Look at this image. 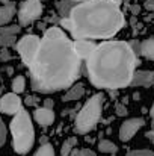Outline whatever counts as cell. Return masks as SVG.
Masks as SVG:
<instances>
[{"label": "cell", "instance_id": "cell-1", "mask_svg": "<svg viewBox=\"0 0 154 156\" xmlns=\"http://www.w3.org/2000/svg\"><path fill=\"white\" fill-rule=\"evenodd\" d=\"M29 74L33 91L44 94L68 90L76 83L82 74V59L63 29L53 26L44 32Z\"/></svg>", "mask_w": 154, "mask_h": 156}, {"label": "cell", "instance_id": "cell-2", "mask_svg": "<svg viewBox=\"0 0 154 156\" xmlns=\"http://www.w3.org/2000/svg\"><path fill=\"white\" fill-rule=\"evenodd\" d=\"M85 62L89 82L100 90L130 87L138 65L132 44L118 40H106L97 44Z\"/></svg>", "mask_w": 154, "mask_h": 156}, {"label": "cell", "instance_id": "cell-3", "mask_svg": "<svg viewBox=\"0 0 154 156\" xmlns=\"http://www.w3.org/2000/svg\"><path fill=\"white\" fill-rule=\"evenodd\" d=\"M70 34L74 40H112L125 24L119 5L113 0H85L70 14Z\"/></svg>", "mask_w": 154, "mask_h": 156}, {"label": "cell", "instance_id": "cell-4", "mask_svg": "<svg viewBox=\"0 0 154 156\" xmlns=\"http://www.w3.org/2000/svg\"><path fill=\"white\" fill-rule=\"evenodd\" d=\"M12 135V147L18 155H26L32 150L35 143V129L30 118V114L26 109H21L14 115L9 124Z\"/></svg>", "mask_w": 154, "mask_h": 156}, {"label": "cell", "instance_id": "cell-5", "mask_svg": "<svg viewBox=\"0 0 154 156\" xmlns=\"http://www.w3.org/2000/svg\"><path fill=\"white\" fill-rule=\"evenodd\" d=\"M103 112V96L101 94H95L92 96L86 103L83 105V108L79 111L77 117H76V132L80 135L89 133L100 121Z\"/></svg>", "mask_w": 154, "mask_h": 156}, {"label": "cell", "instance_id": "cell-6", "mask_svg": "<svg viewBox=\"0 0 154 156\" xmlns=\"http://www.w3.org/2000/svg\"><path fill=\"white\" fill-rule=\"evenodd\" d=\"M39 46H41V38L38 35H24L15 43V49L20 53L24 65L29 67L33 62L36 53L39 50Z\"/></svg>", "mask_w": 154, "mask_h": 156}, {"label": "cell", "instance_id": "cell-7", "mask_svg": "<svg viewBox=\"0 0 154 156\" xmlns=\"http://www.w3.org/2000/svg\"><path fill=\"white\" fill-rule=\"evenodd\" d=\"M43 14L41 0H24L18 8V21L20 26H29L38 20Z\"/></svg>", "mask_w": 154, "mask_h": 156}, {"label": "cell", "instance_id": "cell-8", "mask_svg": "<svg viewBox=\"0 0 154 156\" xmlns=\"http://www.w3.org/2000/svg\"><path fill=\"white\" fill-rule=\"evenodd\" d=\"M145 126V120L141 118V117H133V118H128L125 120L121 126H119V132H118V136L122 143H127L130 141L142 127Z\"/></svg>", "mask_w": 154, "mask_h": 156}, {"label": "cell", "instance_id": "cell-9", "mask_svg": "<svg viewBox=\"0 0 154 156\" xmlns=\"http://www.w3.org/2000/svg\"><path fill=\"white\" fill-rule=\"evenodd\" d=\"M23 109V102L17 93H8L0 97V112L6 115H15Z\"/></svg>", "mask_w": 154, "mask_h": 156}, {"label": "cell", "instance_id": "cell-10", "mask_svg": "<svg viewBox=\"0 0 154 156\" xmlns=\"http://www.w3.org/2000/svg\"><path fill=\"white\" fill-rule=\"evenodd\" d=\"M95 47L97 44L92 40H74V50L82 61H86L95 50Z\"/></svg>", "mask_w": 154, "mask_h": 156}, {"label": "cell", "instance_id": "cell-11", "mask_svg": "<svg viewBox=\"0 0 154 156\" xmlns=\"http://www.w3.org/2000/svg\"><path fill=\"white\" fill-rule=\"evenodd\" d=\"M33 118L39 126H51L54 123V112L51 108L43 106V108H36L33 111Z\"/></svg>", "mask_w": 154, "mask_h": 156}, {"label": "cell", "instance_id": "cell-12", "mask_svg": "<svg viewBox=\"0 0 154 156\" xmlns=\"http://www.w3.org/2000/svg\"><path fill=\"white\" fill-rule=\"evenodd\" d=\"M154 85V71L151 70H139L135 71L133 80H132V87H153Z\"/></svg>", "mask_w": 154, "mask_h": 156}, {"label": "cell", "instance_id": "cell-13", "mask_svg": "<svg viewBox=\"0 0 154 156\" xmlns=\"http://www.w3.org/2000/svg\"><path fill=\"white\" fill-rule=\"evenodd\" d=\"M15 15V5L14 3H6L0 6V26L9 24L12 17Z\"/></svg>", "mask_w": 154, "mask_h": 156}, {"label": "cell", "instance_id": "cell-14", "mask_svg": "<svg viewBox=\"0 0 154 156\" xmlns=\"http://www.w3.org/2000/svg\"><path fill=\"white\" fill-rule=\"evenodd\" d=\"M85 94V88L82 83H74L71 88H68V93L62 97L63 102H71V100H79Z\"/></svg>", "mask_w": 154, "mask_h": 156}, {"label": "cell", "instance_id": "cell-15", "mask_svg": "<svg viewBox=\"0 0 154 156\" xmlns=\"http://www.w3.org/2000/svg\"><path fill=\"white\" fill-rule=\"evenodd\" d=\"M141 55L148 61H154V38H147L141 43Z\"/></svg>", "mask_w": 154, "mask_h": 156}, {"label": "cell", "instance_id": "cell-16", "mask_svg": "<svg viewBox=\"0 0 154 156\" xmlns=\"http://www.w3.org/2000/svg\"><path fill=\"white\" fill-rule=\"evenodd\" d=\"M98 150H100L101 153L115 155V153L118 152V146H116L113 141H110V140H101V141L98 143Z\"/></svg>", "mask_w": 154, "mask_h": 156}, {"label": "cell", "instance_id": "cell-17", "mask_svg": "<svg viewBox=\"0 0 154 156\" xmlns=\"http://www.w3.org/2000/svg\"><path fill=\"white\" fill-rule=\"evenodd\" d=\"M76 144H77V140H76L74 136L67 138V140L63 141L62 147H60V156H70V155H71V152L74 150Z\"/></svg>", "mask_w": 154, "mask_h": 156}, {"label": "cell", "instance_id": "cell-18", "mask_svg": "<svg viewBox=\"0 0 154 156\" xmlns=\"http://www.w3.org/2000/svg\"><path fill=\"white\" fill-rule=\"evenodd\" d=\"M11 87H12V91L14 93L20 94V93H23L26 90V79L23 76H17V77L12 79V85Z\"/></svg>", "mask_w": 154, "mask_h": 156}, {"label": "cell", "instance_id": "cell-19", "mask_svg": "<svg viewBox=\"0 0 154 156\" xmlns=\"http://www.w3.org/2000/svg\"><path fill=\"white\" fill-rule=\"evenodd\" d=\"M33 156H56V153H54V149H53L51 144L44 143V144L35 152V155Z\"/></svg>", "mask_w": 154, "mask_h": 156}, {"label": "cell", "instance_id": "cell-20", "mask_svg": "<svg viewBox=\"0 0 154 156\" xmlns=\"http://www.w3.org/2000/svg\"><path fill=\"white\" fill-rule=\"evenodd\" d=\"M18 32H20V26H15V24L0 26V35H17Z\"/></svg>", "mask_w": 154, "mask_h": 156}, {"label": "cell", "instance_id": "cell-21", "mask_svg": "<svg viewBox=\"0 0 154 156\" xmlns=\"http://www.w3.org/2000/svg\"><path fill=\"white\" fill-rule=\"evenodd\" d=\"M14 43H15V35H0V47L6 49Z\"/></svg>", "mask_w": 154, "mask_h": 156}, {"label": "cell", "instance_id": "cell-22", "mask_svg": "<svg viewBox=\"0 0 154 156\" xmlns=\"http://www.w3.org/2000/svg\"><path fill=\"white\" fill-rule=\"evenodd\" d=\"M125 156H154L153 150L148 149H141V150H130Z\"/></svg>", "mask_w": 154, "mask_h": 156}, {"label": "cell", "instance_id": "cell-23", "mask_svg": "<svg viewBox=\"0 0 154 156\" xmlns=\"http://www.w3.org/2000/svg\"><path fill=\"white\" fill-rule=\"evenodd\" d=\"M5 141H6V127H5L3 120L0 118V147L5 144Z\"/></svg>", "mask_w": 154, "mask_h": 156}, {"label": "cell", "instance_id": "cell-24", "mask_svg": "<svg viewBox=\"0 0 154 156\" xmlns=\"http://www.w3.org/2000/svg\"><path fill=\"white\" fill-rule=\"evenodd\" d=\"M77 156H97V155L91 149H82V150H79V155Z\"/></svg>", "mask_w": 154, "mask_h": 156}, {"label": "cell", "instance_id": "cell-25", "mask_svg": "<svg viewBox=\"0 0 154 156\" xmlns=\"http://www.w3.org/2000/svg\"><path fill=\"white\" fill-rule=\"evenodd\" d=\"M116 114H118V115H121V117L127 115V109L124 108V105H118V108H116Z\"/></svg>", "mask_w": 154, "mask_h": 156}, {"label": "cell", "instance_id": "cell-26", "mask_svg": "<svg viewBox=\"0 0 154 156\" xmlns=\"http://www.w3.org/2000/svg\"><path fill=\"white\" fill-rule=\"evenodd\" d=\"M0 58H2L3 61H8V59H9V53H8V50H6V49H3V50H2V53H0Z\"/></svg>", "mask_w": 154, "mask_h": 156}, {"label": "cell", "instance_id": "cell-27", "mask_svg": "<svg viewBox=\"0 0 154 156\" xmlns=\"http://www.w3.org/2000/svg\"><path fill=\"white\" fill-rule=\"evenodd\" d=\"M26 103L29 105V106H35L36 99H35V97H27V99H26Z\"/></svg>", "mask_w": 154, "mask_h": 156}, {"label": "cell", "instance_id": "cell-28", "mask_svg": "<svg viewBox=\"0 0 154 156\" xmlns=\"http://www.w3.org/2000/svg\"><path fill=\"white\" fill-rule=\"evenodd\" d=\"M51 105H53V102H51L50 99H47V100L44 102V106H47V108H51Z\"/></svg>", "mask_w": 154, "mask_h": 156}, {"label": "cell", "instance_id": "cell-29", "mask_svg": "<svg viewBox=\"0 0 154 156\" xmlns=\"http://www.w3.org/2000/svg\"><path fill=\"white\" fill-rule=\"evenodd\" d=\"M150 115H151V118L154 120V102H153V105H151V109H150Z\"/></svg>", "mask_w": 154, "mask_h": 156}, {"label": "cell", "instance_id": "cell-30", "mask_svg": "<svg viewBox=\"0 0 154 156\" xmlns=\"http://www.w3.org/2000/svg\"><path fill=\"white\" fill-rule=\"evenodd\" d=\"M113 2H115L116 5H121V2H122V0H113Z\"/></svg>", "mask_w": 154, "mask_h": 156}, {"label": "cell", "instance_id": "cell-31", "mask_svg": "<svg viewBox=\"0 0 154 156\" xmlns=\"http://www.w3.org/2000/svg\"><path fill=\"white\" fill-rule=\"evenodd\" d=\"M0 3H5L6 5V3H9V0H0Z\"/></svg>", "mask_w": 154, "mask_h": 156}, {"label": "cell", "instance_id": "cell-32", "mask_svg": "<svg viewBox=\"0 0 154 156\" xmlns=\"http://www.w3.org/2000/svg\"><path fill=\"white\" fill-rule=\"evenodd\" d=\"M0 93H2V87H0Z\"/></svg>", "mask_w": 154, "mask_h": 156}, {"label": "cell", "instance_id": "cell-33", "mask_svg": "<svg viewBox=\"0 0 154 156\" xmlns=\"http://www.w3.org/2000/svg\"><path fill=\"white\" fill-rule=\"evenodd\" d=\"M153 87H154V85H153Z\"/></svg>", "mask_w": 154, "mask_h": 156}]
</instances>
